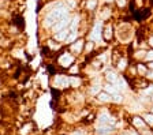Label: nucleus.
<instances>
[{"label":"nucleus","instance_id":"nucleus-1","mask_svg":"<svg viewBox=\"0 0 153 135\" xmlns=\"http://www.w3.org/2000/svg\"><path fill=\"white\" fill-rule=\"evenodd\" d=\"M101 35H102V38H104L107 42L111 41V40L114 38V26H112L111 23L105 25V27H104V30H102Z\"/></svg>","mask_w":153,"mask_h":135},{"label":"nucleus","instance_id":"nucleus-2","mask_svg":"<svg viewBox=\"0 0 153 135\" xmlns=\"http://www.w3.org/2000/svg\"><path fill=\"white\" fill-rule=\"evenodd\" d=\"M135 68H137V74H138V77H145L146 75V72H148V66L146 64H143V63H138L137 66H135Z\"/></svg>","mask_w":153,"mask_h":135},{"label":"nucleus","instance_id":"nucleus-3","mask_svg":"<svg viewBox=\"0 0 153 135\" xmlns=\"http://www.w3.org/2000/svg\"><path fill=\"white\" fill-rule=\"evenodd\" d=\"M105 78H107V80H109L111 83H115V82L118 80V75H116V72H115L114 70L107 71V72H105Z\"/></svg>","mask_w":153,"mask_h":135},{"label":"nucleus","instance_id":"nucleus-4","mask_svg":"<svg viewBox=\"0 0 153 135\" xmlns=\"http://www.w3.org/2000/svg\"><path fill=\"white\" fill-rule=\"evenodd\" d=\"M143 119L146 120L148 124L153 125V112L152 113H145V115H143Z\"/></svg>","mask_w":153,"mask_h":135},{"label":"nucleus","instance_id":"nucleus-5","mask_svg":"<svg viewBox=\"0 0 153 135\" xmlns=\"http://www.w3.org/2000/svg\"><path fill=\"white\" fill-rule=\"evenodd\" d=\"M99 98L101 101H111V94H107V93H101V94H99Z\"/></svg>","mask_w":153,"mask_h":135},{"label":"nucleus","instance_id":"nucleus-6","mask_svg":"<svg viewBox=\"0 0 153 135\" xmlns=\"http://www.w3.org/2000/svg\"><path fill=\"white\" fill-rule=\"evenodd\" d=\"M145 60H148L150 63V61H153V49H149V51H146V56H145Z\"/></svg>","mask_w":153,"mask_h":135},{"label":"nucleus","instance_id":"nucleus-7","mask_svg":"<svg viewBox=\"0 0 153 135\" xmlns=\"http://www.w3.org/2000/svg\"><path fill=\"white\" fill-rule=\"evenodd\" d=\"M15 21H16V25H18L19 27H22V29L25 27V21H23L22 16H18V18H16Z\"/></svg>","mask_w":153,"mask_h":135},{"label":"nucleus","instance_id":"nucleus-8","mask_svg":"<svg viewBox=\"0 0 153 135\" xmlns=\"http://www.w3.org/2000/svg\"><path fill=\"white\" fill-rule=\"evenodd\" d=\"M143 78H146L148 80H149V82H153V70H148V72H146V75H145V77Z\"/></svg>","mask_w":153,"mask_h":135},{"label":"nucleus","instance_id":"nucleus-9","mask_svg":"<svg viewBox=\"0 0 153 135\" xmlns=\"http://www.w3.org/2000/svg\"><path fill=\"white\" fill-rule=\"evenodd\" d=\"M148 44H149V46L153 49V33L149 35V37H148Z\"/></svg>","mask_w":153,"mask_h":135},{"label":"nucleus","instance_id":"nucleus-10","mask_svg":"<svg viewBox=\"0 0 153 135\" xmlns=\"http://www.w3.org/2000/svg\"><path fill=\"white\" fill-rule=\"evenodd\" d=\"M116 3H118V6H119V7H124L126 4H127V0H118Z\"/></svg>","mask_w":153,"mask_h":135},{"label":"nucleus","instance_id":"nucleus-11","mask_svg":"<svg viewBox=\"0 0 153 135\" xmlns=\"http://www.w3.org/2000/svg\"><path fill=\"white\" fill-rule=\"evenodd\" d=\"M148 68H150V70H153V61H150L149 64H148Z\"/></svg>","mask_w":153,"mask_h":135},{"label":"nucleus","instance_id":"nucleus-12","mask_svg":"<svg viewBox=\"0 0 153 135\" xmlns=\"http://www.w3.org/2000/svg\"><path fill=\"white\" fill-rule=\"evenodd\" d=\"M152 32H153V23H152Z\"/></svg>","mask_w":153,"mask_h":135},{"label":"nucleus","instance_id":"nucleus-13","mask_svg":"<svg viewBox=\"0 0 153 135\" xmlns=\"http://www.w3.org/2000/svg\"><path fill=\"white\" fill-rule=\"evenodd\" d=\"M152 101H153V96H152Z\"/></svg>","mask_w":153,"mask_h":135}]
</instances>
